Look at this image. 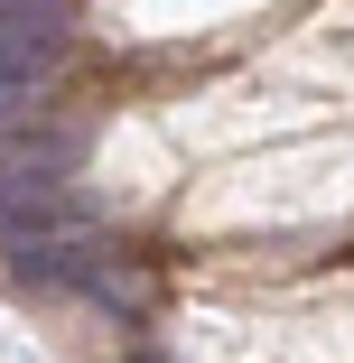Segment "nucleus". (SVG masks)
<instances>
[{"instance_id": "nucleus-1", "label": "nucleus", "mask_w": 354, "mask_h": 363, "mask_svg": "<svg viewBox=\"0 0 354 363\" xmlns=\"http://www.w3.org/2000/svg\"><path fill=\"white\" fill-rule=\"evenodd\" d=\"M65 0H0V112H28L65 65Z\"/></svg>"}]
</instances>
